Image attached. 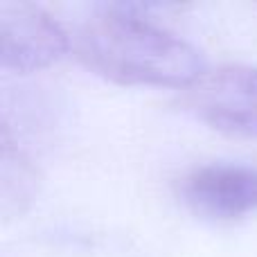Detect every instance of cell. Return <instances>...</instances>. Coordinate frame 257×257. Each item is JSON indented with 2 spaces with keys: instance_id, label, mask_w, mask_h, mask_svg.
<instances>
[{
  "instance_id": "6",
  "label": "cell",
  "mask_w": 257,
  "mask_h": 257,
  "mask_svg": "<svg viewBox=\"0 0 257 257\" xmlns=\"http://www.w3.org/2000/svg\"><path fill=\"white\" fill-rule=\"evenodd\" d=\"M34 253L32 257H117L113 255L111 250L99 248L97 244H93L90 239H84V237H61L54 244H45L43 248L30 250Z\"/></svg>"
},
{
  "instance_id": "4",
  "label": "cell",
  "mask_w": 257,
  "mask_h": 257,
  "mask_svg": "<svg viewBox=\"0 0 257 257\" xmlns=\"http://www.w3.org/2000/svg\"><path fill=\"white\" fill-rule=\"evenodd\" d=\"M190 106L219 131L257 140V66L208 70L190 88Z\"/></svg>"
},
{
  "instance_id": "5",
  "label": "cell",
  "mask_w": 257,
  "mask_h": 257,
  "mask_svg": "<svg viewBox=\"0 0 257 257\" xmlns=\"http://www.w3.org/2000/svg\"><path fill=\"white\" fill-rule=\"evenodd\" d=\"M36 172L27 156L14 147L12 138L3 131V208L21 210L34 192Z\"/></svg>"
},
{
  "instance_id": "1",
  "label": "cell",
  "mask_w": 257,
  "mask_h": 257,
  "mask_svg": "<svg viewBox=\"0 0 257 257\" xmlns=\"http://www.w3.org/2000/svg\"><path fill=\"white\" fill-rule=\"evenodd\" d=\"M75 52L86 68L126 86L192 88L208 72L194 43L136 5H104L93 12L77 30Z\"/></svg>"
},
{
  "instance_id": "3",
  "label": "cell",
  "mask_w": 257,
  "mask_h": 257,
  "mask_svg": "<svg viewBox=\"0 0 257 257\" xmlns=\"http://www.w3.org/2000/svg\"><path fill=\"white\" fill-rule=\"evenodd\" d=\"M70 48L66 30L32 3L0 5V66L7 72H36L57 63Z\"/></svg>"
},
{
  "instance_id": "2",
  "label": "cell",
  "mask_w": 257,
  "mask_h": 257,
  "mask_svg": "<svg viewBox=\"0 0 257 257\" xmlns=\"http://www.w3.org/2000/svg\"><path fill=\"white\" fill-rule=\"evenodd\" d=\"M178 196L210 221H237L257 212V167L246 163L196 165L178 181Z\"/></svg>"
}]
</instances>
